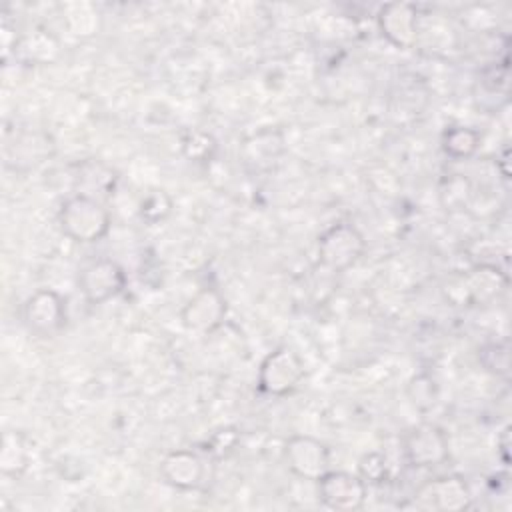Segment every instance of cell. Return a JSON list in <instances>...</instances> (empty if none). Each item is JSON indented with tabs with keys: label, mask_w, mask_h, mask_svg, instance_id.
<instances>
[{
	"label": "cell",
	"mask_w": 512,
	"mask_h": 512,
	"mask_svg": "<svg viewBox=\"0 0 512 512\" xmlns=\"http://www.w3.org/2000/svg\"><path fill=\"white\" fill-rule=\"evenodd\" d=\"M380 34L396 48H412L418 42V10L410 2H388L376 14Z\"/></svg>",
	"instance_id": "cell-12"
},
{
	"label": "cell",
	"mask_w": 512,
	"mask_h": 512,
	"mask_svg": "<svg viewBox=\"0 0 512 512\" xmlns=\"http://www.w3.org/2000/svg\"><path fill=\"white\" fill-rule=\"evenodd\" d=\"M30 464L28 440L18 430H6L0 440V472L10 478H18Z\"/></svg>",
	"instance_id": "cell-14"
},
{
	"label": "cell",
	"mask_w": 512,
	"mask_h": 512,
	"mask_svg": "<svg viewBox=\"0 0 512 512\" xmlns=\"http://www.w3.org/2000/svg\"><path fill=\"white\" fill-rule=\"evenodd\" d=\"M22 322L42 338L56 336L68 322L66 300L52 288H40L24 300Z\"/></svg>",
	"instance_id": "cell-5"
},
{
	"label": "cell",
	"mask_w": 512,
	"mask_h": 512,
	"mask_svg": "<svg viewBox=\"0 0 512 512\" xmlns=\"http://www.w3.org/2000/svg\"><path fill=\"white\" fill-rule=\"evenodd\" d=\"M78 288L86 302L104 304L126 288V272L112 258H94L80 268Z\"/></svg>",
	"instance_id": "cell-6"
},
{
	"label": "cell",
	"mask_w": 512,
	"mask_h": 512,
	"mask_svg": "<svg viewBox=\"0 0 512 512\" xmlns=\"http://www.w3.org/2000/svg\"><path fill=\"white\" fill-rule=\"evenodd\" d=\"M478 362L482 368L498 378L510 376V346L508 342H486L478 348Z\"/></svg>",
	"instance_id": "cell-20"
},
{
	"label": "cell",
	"mask_w": 512,
	"mask_h": 512,
	"mask_svg": "<svg viewBox=\"0 0 512 512\" xmlns=\"http://www.w3.org/2000/svg\"><path fill=\"white\" fill-rule=\"evenodd\" d=\"M180 150H182L184 158H188L190 162L206 164L216 156L218 142L206 130H188V132H184V136L180 140Z\"/></svg>",
	"instance_id": "cell-16"
},
{
	"label": "cell",
	"mask_w": 512,
	"mask_h": 512,
	"mask_svg": "<svg viewBox=\"0 0 512 512\" xmlns=\"http://www.w3.org/2000/svg\"><path fill=\"white\" fill-rule=\"evenodd\" d=\"M506 288L508 276L500 268L478 264L452 276L444 286V294L456 306H482L500 298Z\"/></svg>",
	"instance_id": "cell-2"
},
{
	"label": "cell",
	"mask_w": 512,
	"mask_h": 512,
	"mask_svg": "<svg viewBox=\"0 0 512 512\" xmlns=\"http://www.w3.org/2000/svg\"><path fill=\"white\" fill-rule=\"evenodd\" d=\"M228 312L226 298L218 288H200L180 310V322L188 332L212 334L224 324Z\"/></svg>",
	"instance_id": "cell-10"
},
{
	"label": "cell",
	"mask_w": 512,
	"mask_h": 512,
	"mask_svg": "<svg viewBox=\"0 0 512 512\" xmlns=\"http://www.w3.org/2000/svg\"><path fill=\"white\" fill-rule=\"evenodd\" d=\"M318 500L336 512L360 510L366 502V482L352 472L328 470L316 480Z\"/></svg>",
	"instance_id": "cell-8"
},
{
	"label": "cell",
	"mask_w": 512,
	"mask_h": 512,
	"mask_svg": "<svg viewBox=\"0 0 512 512\" xmlns=\"http://www.w3.org/2000/svg\"><path fill=\"white\" fill-rule=\"evenodd\" d=\"M406 396L410 400V404L420 410V412H428L436 406L440 390H438V382L434 380L432 374L428 372H420L416 376H412L406 384Z\"/></svg>",
	"instance_id": "cell-18"
},
{
	"label": "cell",
	"mask_w": 512,
	"mask_h": 512,
	"mask_svg": "<svg viewBox=\"0 0 512 512\" xmlns=\"http://www.w3.org/2000/svg\"><path fill=\"white\" fill-rule=\"evenodd\" d=\"M366 250L362 232L350 222H338L328 226L316 242V254L324 268L342 272L354 266Z\"/></svg>",
	"instance_id": "cell-3"
},
{
	"label": "cell",
	"mask_w": 512,
	"mask_h": 512,
	"mask_svg": "<svg viewBox=\"0 0 512 512\" xmlns=\"http://www.w3.org/2000/svg\"><path fill=\"white\" fill-rule=\"evenodd\" d=\"M402 452L410 466L434 468L448 460L450 446H448V438L440 426L422 422L418 426H412L402 436Z\"/></svg>",
	"instance_id": "cell-7"
},
{
	"label": "cell",
	"mask_w": 512,
	"mask_h": 512,
	"mask_svg": "<svg viewBox=\"0 0 512 512\" xmlns=\"http://www.w3.org/2000/svg\"><path fill=\"white\" fill-rule=\"evenodd\" d=\"M474 196L472 182L464 174H450L442 180L438 198L446 210H464Z\"/></svg>",
	"instance_id": "cell-17"
},
{
	"label": "cell",
	"mask_w": 512,
	"mask_h": 512,
	"mask_svg": "<svg viewBox=\"0 0 512 512\" xmlns=\"http://www.w3.org/2000/svg\"><path fill=\"white\" fill-rule=\"evenodd\" d=\"M160 476L176 490H194L204 480V462L192 450H172L160 462Z\"/></svg>",
	"instance_id": "cell-13"
},
{
	"label": "cell",
	"mask_w": 512,
	"mask_h": 512,
	"mask_svg": "<svg viewBox=\"0 0 512 512\" xmlns=\"http://www.w3.org/2000/svg\"><path fill=\"white\" fill-rule=\"evenodd\" d=\"M58 224L70 240L78 244H94L110 232L112 218L98 198L74 192L60 204Z\"/></svg>",
	"instance_id": "cell-1"
},
{
	"label": "cell",
	"mask_w": 512,
	"mask_h": 512,
	"mask_svg": "<svg viewBox=\"0 0 512 512\" xmlns=\"http://www.w3.org/2000/svg\"><path fill=\"white\" fill-rule=\"evenodd\" d=\"M388 460L380 452H366L358 460V476L366 484H382L388 478Z\"/></svg>",
	"instance_id": "cell-21"
},
{
	"label": "cell",
	"mask_w": 512,
	"mask_h": 512,
	"mask_svg": "<svg viewBox=\"0 0 512 512\" xmlns=\"http://www.w3.org/2000/svg\"><path fill=\"white\" fill-rule=\"evenodd\" d=\"M172 196L164 188H150L138 204V214L146 224H160L172 212Z\"/></svg>",
	"instance_id": "cell-19"
},
{
	"label": "cell",
	"mask_w": 512,
	"mask_h": 512,
	"mask_svg": "<svg viewBox=\"0 0 512 512\" xmlns=\"http://www.w3.org/2000/svg\"><path fill=\"white\" fill-rule=\"evenodd\" d=\"M508 156H510V154H508V148H504L502 156L498 158V160H500V172H502V178H508V174H510V172H508V168H506V164H508Z\"/></svg>",
	"instance_id": "cell-24"
},
{
	"label": "cell",
	"mask_w": 512,
	"mask_h": 512,
	"mask_svg": "<svg viewBox=\"0 0 512 512\" xmlns=\"http://www.w3.org/2000/svg\"><path fill=\"white\" fill-rule=\"evenodd\" d=\"M238 432L234 428H222L218 432H214L208 440V452L216 454V456H226L228 452L234 450V446L238 444Z\"/></svg>",
	"instance_id": "cell-22"
},
{
	"label": "cell",
	"mask_w": 512,
	"mask_h": 512,
	"mask_svg": "<svg viewBox=\"0 0 512 512\" xmlns=\"http://www.w3.org/2000/svg\"><path fill=\"white\" fill-rule=\"evenodd\" d=\"M498 450H500V458H502V462L508 466L510 464V428L506 426L504 430H502V434H500V438H498Z\"/></svg>",
	"instance_id": "cell-23"
},
{
	"label": "cell",
	"mask_w": 512,
	"mask_h": 512,
	"mask_svg": "<svg viewBox=\"0 0 512 512\" xmlns=\"http://www.w3.org/2000/svg\"><path fill=\"white\" fill-rule=\"evenodd\" d=\"M480 142H482L480 132L464 124L450 126L442 134V150L454 160L472 158L478 152Z\"/></svg>",
	"instance_id": "cell-15"
},
{
	"label": "cell",
	"mask_w": 512,
	"mask_h": 512,
	"mask_svg": "<svg viewBox=\"0 0 512 512\" xmlns=\"http://www.w3.org/2000/svg\"><path fill=\"white\" fill-rule=\"evenodd\" d=\"M306 370L302 358L288 346H280L264 356L258 368V390L266 396L282 398L298 388Z\"/></svg>",
	"instance_id": "cell-4"
},
{
	"label": "cell",
	"mask_w": 512,
	"mask_h": 512,
	"mask_svg": "<svg viewBox=\"0 0 512 512\" xmlns=\"http://www.w3.org/2000/svg\"><path fill=\"white\" fill-rule=\"evenodd\" d=\"M284 462L288 470L302 478L316 482L330 470V450L314 436L294 434L284 444Z\"/></svg>",
	"instance_id": "cell-9"
},
{
	"label": "cell",
	"mask_w": 512,
	"mask_h": 512,
	"mask_svg": "<svg viewBox=\"0 0 512 512\" xmlns=\"http://www.w3.org/2000/svg\"><path fill=\"white\" fill-rule=\"evenodd\" d=\"M416 502L426 510L460 512L470 508L472 492L462 476L448 474L422 484L416 492Z\"/></svg>",
	"instance_id": "cell-11"
}]
</instances>
